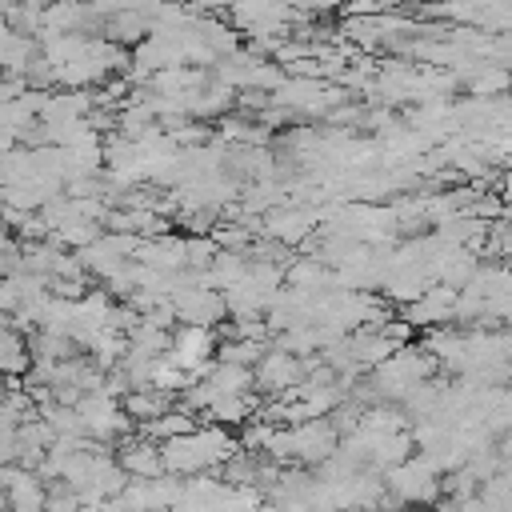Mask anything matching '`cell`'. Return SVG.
<instances>
[{"label": "cell", "instance_id": "1", "mask_svg": "<svg viewBox=\"0 0 512 512\" xmlns=\"http://www.w3.org/2000/svg\"><path fill=\"white\" fill-rule=\"evenodd\" d=\"M228 16H232V24H240L252 36H276L292 24L296 4L292 0H232Z\"/></svg>", "mask_w": 512, "mask_h": 512}, {"label": "cell", "instance_id": "2", "mask_svg": "<svg viewBox=\"0 0 512 512\" xmlns=\"http://www.w3.org/2000/svg\"><path fill=\"white\" fill-rule=\"evenodd\" d=\"M208 356H212V336H208L204 324H192V328H180V332H176L168 364L180 368V372H188V368L200 372V368L208 364Z\"/></svg>", "mask_w": 512, "mask_h": 512}]
</instances>
